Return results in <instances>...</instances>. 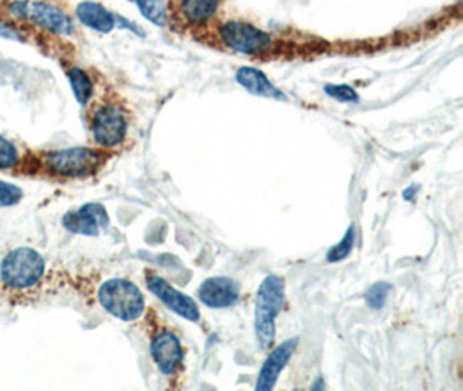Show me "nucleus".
<instances>
[{
  "label": "nucleus",
  "instance_id": "nucleus-1",
  "mask_svg": "<svg viewBox=\"0 0 463 391\" xmlns=\"http://www.w3.org/2000/svg\"><path fill=\"white\" fill-rule=\"evenodd\" d=\"M108 159L110 152H104L95 146H71L29 152L25 174L56 181L86 179L97 174L106 165Z\"/></svg>",
  "mask_w": 463,
  "mask_h": 391
},
{
  "label": "nucleus",
  "instance_id": "nucleus-2",
  "mask_svg": "<svg viewBox=\"0 0 463 391\" xmlns=\"http://www.w3.org/2000/svg\"><path fill=\"white\" fill-rule=\"evenodd\" d=\"M47 277V262L33 247H14L0 261V291L14 303H30Z\"/></svg>",
  "mask_w": 463,
  "mask_h": 391
},
{
  "label": "nucleus",
  "instance_id": "nucleus-3",
  "mask_svg": "<svg viewBox=\"0 0 463 391\" xmlns=\"http://www.w3.org/2000/svg\"><path fill=\"white\" fill-rule=\"evenodd\" d=\"M0 16L49 37H73V18L53 0H0Z\"/></svg>",
  "mask_w": 463,
  "mask_h": 391
},
{
  "label": "nucleus",
  "instance_id": "nucleus-4",
  "mask_svg": "<svg viewBox=\"0 0 463 391\" xmlns=\"http://www.w3.org/2000/svg\"><path fill=\"white\" fill-rule=\"evenodd\" d=\"M87 128L94 146L112 154L127 141L130 129L128 110L117 96H103L94 101L87 112Z\"/></svg>",
  "mask_w": 463,
  "mask_h": 391
},
{
  "label": "nucleus",
  "instance_id": "nucleus-5",
  "mask_svg": "<svg viewBox=\"0 0 463 391\" xmlns=\"http://www.w3.org/2000/svg\"><path fill=\"white\" fill-rule=\"evenodd\" d=\"M285 306V280L278 275H268L255 297L253 327L262 348H271L277 336V317Z\"/></svg>",
  "mask_w": 463,
  "mask_h": 391
},
{
  "label": "nucleus",
  "instance_id": "nucleus-6",
  "mask_svg": "<svg viewBox=\"0 0 463 391\" xmlns=\"http://www.w3.org/2000/svg\"><path fill=\"white\" fill-rule=\"evenodd\" d=\"M97 301L104 312L122 322H134L145 313V295L127 279H110L97 289Z\"/></svg>",
  "mask_w": 463,
  "mask_h": 391
},
{
  "label": "nucleus",
  "instance_id": "nucleus-7",
  "mask_svg": "<svg viewBox=\"0 0 463 391\" xmlns=\"http://www.w3.org/2000/svg\"><path fill=\"white\" fill-rule=\"evenodd\" d=\"M217 35L226 49L244 56H264L273 47V37L269 33L240 20L220 23Z\"/></svg>",
  "mask_w": 463,
  "mask_h": 391
},
{
  "label": "nucleus",
  "instance_id": "nucleus-8",
  "mask_svg": "<svg viewBox=\"0 0 463 391\" xmlns=\"http://www.w3.org/2000/svg\"><path fill=\"white\" fill-rule=\"evenodd\" d=\"M220 0H170L169 18L185 29H202L216 18Z\"/></svg>",
  "mask_w": 463,
  "mask_h": 391
},
{
  "label": "nucleus",
  "instance_id": "nucleus-9",
  "mask_svg": "<svg viewBox=\"0 0 463 391\" xmlns=\"http://www.w3.org/2000/svg\"><path fill=\"white\" fill-rule=\"evenodd\" d=\"M62 227L70 233L84 235V237H97L103 229L110 227V216L101 204H86L77 211H70L62 216Z\"/></svg>",
  "mask_w": 463,
  "mask_h": 391
},
{
  "label": "nucleus",
  "instance_id": "nucleus-10",
  "mask_svg": "<svg viewBox=\"0 0 463 391\" xmlns=\"http://www.w3.org/2000/svg\"><path fill=\"white\" fill-rule=\"evenodd\" d=\"M148 287L169 310H172L179 317H183L189 322L200 320L202 315H200V310H198L196 303L189 295L179 293L176 287H172L165 279L150 273L148 275Z\"/></svg>",
  "mask_w": 463,
  "mask_h": 391
},
{
  "label": "nucleus",
  "instance_id": "nucleus-11",
  "mask_svg": "<svg viewBox=\"0 0 463 391\" xmlns=\"http://www.w3.org/2000/svg\"><path fill=\"white\" fill-rule=\"evenodd\" d=\"M152 357H153L156 367L170 376L176 372V369L181 365L185 359V352L181 346V341L178 336L170 330H161L156 332V336L152 341Z\"/></svg>",
  "mask_w": 463,
  "mask_h": 391
},
{
  "label": "nucleus",
  "instance_id": "nucleus-12",
  "mask_svg": "<svg viewBox=\"0 0 463 391\" xmlns=\"http://www.w3.org/2000/svg\"><path fill=\"white\" fill-rule=\"evenodd\" d=\"M200 301L209 308H229L238 301V284L229 277H211L198 287Z\"/></svg>",
  "mask_w": 463,
  "mask_h": 391
},
{
  "label": "nucleus",
  "instance_id": "nucleus-13",
  "mask_svg": "<svg viewBox=\"0 0 463 391\" xmlns=\"http://www.w3.org/2000/svg\"><path fill=\"white\" fill-rule=\"evenodd\" d=\"M297 345H299V339H288L271 352V355L266 359L260 372H259L255 390L266 391L275 388V385L278 381L279 372L286 367L288 360L292 359Z\"/></svg>",
  "mask_w": 463,
  "mask_h": 391
},
{
  "label": "nucleus",
  "instance_id": "nucleus-14",
  "mask_svg": "<svg viewBox=\"0 0 463 391\" xmlns=\"http://www.w3.org/2000/svg\"><path fill=\"white\" fill-rule=\"evenodd\" d=\"M75 18L87 29L97 33H110L117 27V16L103 4L84 0L75 7Z\"/></svg>",
  "mask_w": 463,
  "mask_h": 391
},
{
  "label": "nucleus",
  "instance_id": "nucleus-15",
  "mask_svg": "<svg viewBox=\"0 0 463 391\" xmlns=\"http://www.w3.org/2000/svg\"><path fill=\"white\" fill-rule=\"evenodd\" d=\"M236 82L247 89L250 95L262 96V98L283 99L278 87L266 77V73L253 66H242L236 71Z\"/></svg>",
  "mask_w": 463,
  "mask_h": 391
},
{
  "label": "nucleus",
  "instance_id": "nucleus-16",
  "mask_svg": "<svg viewBox=\"0 0 463 391\" xmlns=\"http://www.w3.org/2000/svg\"><path fill=\"white\" fill-rule=\"evenodd\" d=\"M64 73H66V79L70 82V87L73 91V96L79 101V104L89 106L93 103L94 89H95L91 73L87 70H84L82 66L77 65L64 66Z\"/></svg>",
  "mask_w": 463,
  "mask_h": 391
},
{
  "label": "nucleus",
  "instance_id": "nucleus-17",
  "mask_svg": "<svg viewBox=\"0 0 463 391\" xmlns=\"http://www.w3.org/2000/svg\"><path fill=\"white\" fill-rule=\"evenodd\" d=\"M29 152H23L12 139L0 134V171L11 174H25Z\"/></svg>",
  "mask_w": 463,
  "mask_h": 391
},
{
  "label": "nucleus",
  "instance_id": "nucleus-18",
  "mask_svg": "<svg viewBox=\"0 0 463 391\" xmlns=\"http://www.w3.org/2000/svg\"><path fill=\"white\" fill-rule=\"evenodd\" d=\"M354 242H356V229H354V227H349L339 244H335V245L328 251L327 261H328V262H339V261L349 258V254H351L352 249H354Z\"/></svg>",
  "mask_w": 463,
  "mask_h": 391
},
{
  "label": "nucleus",
  "instance_id": "nucleus-19",
  "mask_svg": "<svg viewBox=\"0 0 463 391\" xmlns=\"http://www.w3.org/2000/svg\"><path fill=\"white\" fill-rule=\"evenodd\" d=\"M393 291V286L387 284V282H376L373 284L370 289L365 294V301H367V306L370 310H380L384 308L389 294Z\"/></svg>",
  "mask_w": 463,
  "mask_h": 391
},
{
  "label": "nucleus",
  "instance_id": "nucleus-20",
  "mask_svg": "<svg viewBox=\"0 0 463 391\" xmlns=\"http://www.w3.org/2000/svg\"><path fill=\"white\" fill-rule=\"evenodd\" d=\"M23 196H25V192L18 185L0 179V209L20 204L23 200Z\"/></svg>",
  "mask_w": 463,
  "mask_h": 391
},
{
  "label": "nucleus",
  "instance_id": "nucleus-21",
  "mask_svg": "<svg viewBox=\"0 0 463 391\" xmlns=\"http://www.w3.org/2000/svg\"><path fill=\"white\" fill-rule=\"evenodd\" d=\"M325 93L330 96V98L337 99L342 103H358L360 96L358 93L347 86V84H330V86H325Z\"/></svg>",
  "mask_w": 463,
  "mask_h": 391
},
{
  "label": "nucleus",
  "instance_id": "nucleus-22",
  "mask_svg": "<svg viewBox=\"0 0 463 391\" xmlns=\"http://www.w3.org/2000/svg\"><path fill=\"white\" fill-rule=\"evenodd\" d=\"M128 2H134V4H136V5H139V4H141V2H143V0H128Z\"/></svg>",
  "mask_w": 463,
  "mask_h": 391
}]
</instances>
